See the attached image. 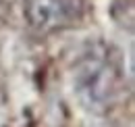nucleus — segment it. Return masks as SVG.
Here are the masks:
<instances>
[{
	"instance_id": "obj_1",
	"label": "nucleus",
	"mask_w": 135,
	"mask_h": 127,
	"mask_svg": "<svg viewBox=\"0 0 135 127\" xmlns=\"http://www.w3.org/2000/svg\"><path fill=\"white\" fill-rule=\"evenodd\" d=\"M73 92L85 111L104 112L118 92V73L102 54H87L75 65Z\"/></svg>"
},
{
	"instance_id": "obj_2",
	"label": "nucleus",
	"mask_w": 135,
	"mask_h": 127,
	"mask_svg": "<svg viewBox=\"0 0 135 127\" xmlns=\"http://www.w3.org/2000/svg\"><path fill=\"white\" fill-rule=\"evenodd\" d=\"M23 17L35 31H56L73 17V0H23Z\"/></svg>"
}]
</instances>
